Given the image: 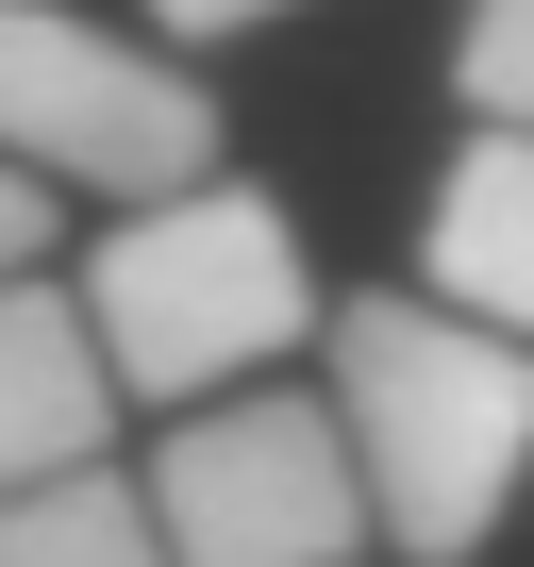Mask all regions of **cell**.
I'll list each match as a JSON object with an SVG mask.
<instances>
[{"mask_svg":"<svg viewBox=\"0 0 534 567\" xmlns=\"http://www.w3.org/2000/svg\"><path fill=\"white\" fill-rule=\"evenodd\" d=\"M318 401H335V434L368 467V534L401 567H468L534 484V351L451 318L434 284L318 318Z\"/></svg>","mask_w":534,"mask_h":567,"instance_id":"6da1fadb","label":"cell"},{"mask_svg":"<svg viewBox=\"0 0 534 567\" xmlns=\"http://www.w3.org/2000/svg\"><path fill=\"white\" fill-rule=\"evenodd\" d=\"M68 301H84L117 401H151V417H184L217 384H267L285 351H318V318H335L301 217L267 200V184H234V167H201L167 200H117L101 250L68 267Z\"/></svg>","mask_w":534,"mask_h":567,"instance_id":"7a4b0ae2","label":"cell"},{"mask_svg":"<svg viewBox=\"0 0 534 567\" xmlns=\"http://www.w3.org/2000/svg\"><path fill=\"white\" fill-rule=\"evenodd\" d=\"M234 134H217V84L84 0H0V167H34L51 200H167L201 184Z\"/></svg>","mask_w":534,"mask_h":567,"instance_id":"3957f363","label":"cell"},{"mask_svg":"<svg viewBox=\"0 0 534 567\" xmlns=\"http://www.w3.org/2000/svg\"><path fill=\"white\" fill-rule=\"evenodd\" d=\"M151 534H167V567H368L384 534H368V467H351V434H335V401L318 384H217V401H184L167 434H151Z\"/></svg>","mask_w":534,"mask_h":567,"instance_id":"277c9868","label":"cell"},{"mask_svg":"<svg viewBox=\"0 0 534 567\" xmlns=\"http://www.w3.org/2000/svg\"><path fill=\"white\" fill-rule=\"evenodd\" d=\"M68 467H117V368L84 334L68 284H0V501L18 484H68Z\"/></svg>","mask_w":534,"mask_h":567,"instance_id":"5b68a950","label":"cell"},{"mask_svg":"<svg viewBox=\"0 0 534 567\" xmlns=\"http://www.w3.org/2000/svg\"><path fill=\"white\" fill-rule=\"evenodd\" d=\"M418 284H434L451 318H484V334L534 351V134H484L468 117V151L418 200Z\"/></svg>","mask_w":534,"mask_h":567,"instance_id":"8992f818","label":"cell"},{"mask_svg":"<svg viewBox=\"0 0 534 567\" xmlns=\"http://www.w3.org/2000/svg\"><path fill=\"white\" fill-rule=\"evenodd\" d=\"M0 567H167V534H151V484H134V467L18 484V501H0Z\"/></svg>","mask_w":534,"mask_h":567,"instance_id":"52a82bcc","label":"cell"},{"mask_svg":"<svg viewBox=\"0 0 534 567\" xmlns=\"http://www.w3.org/2000/svg\"><path fill=\"white\" fill-rule=\"evenodd\" d=\"M451 101L484 134H534V0H468L451 18Z\"/></svg>","mask_w":534,"mask_h":567,"instance_id":"ba28073f","label":"cell"},{"mask_svg":"<svg viewBox=\"0 0 534 567\" xmlns=\"http://www.w3.org/2000/svg\"><path fill=\"white\" fill-rule=\"evenodd\" d=\"M151 18V51H234V34H285L301 0H134Z\"/></svg>","mask_w":534,"mask_h":567,"instance_id":"9c48e42d","label":"cell"},{"mask_svg":"<svg viewBox=\"0 0 534 567\" xmlns=\"http://www.w3.org/2000/svg\"><path fill=\"white\" fill-rule=\"evenodd\" d=\"M18 267H51V184L0 167V284H18Z\"/></svg>","mask_w":534,"mask_h":567,"instance_id":"30bf717a","label":"cell"}]
</instances>
